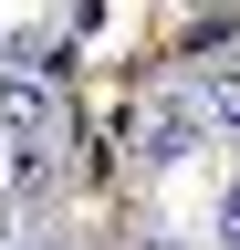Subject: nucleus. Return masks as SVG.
<instances>
[{"instance_id":"1","label":"nucleus","mask_w":240,"mask_h":250,"mask_svg":"<svg viewBox=\"0 0 240 250\" xmlns=\"http://www.w3.org/2000/svg\"><path fill=\"white\" fill-rule=\"evenodd\" d=\"M198 146H209V115H198L188 83L136 94V115H126V156H136V167H177V156H198Z\"/></svg>"},{"instance_id":"2","label":"nucleus","mask_w":240,"mask_h":250,"mask_svg":"<svg viewBox=\"0 0 240 250\" xmlns=\"http://www.w3.org/2000/svg\"><path fill=\"white\" fill-rule=\"evenodd\" d=\"M52 125H63V104H52V73H11V62H0V136H52Z\"/></svg>"},{"instance_id":"3","label":"nucleus","mask_w":240,"mask_h":250,"mask_svg":"<svg viewBox=\"0 0 240 250\" xmlns=\"http://www.w3.org/2000/svg\"><path fill=\"white\" fill-rule=\"evenodd\" d=\"M0 62H11V73H63V62H73V31L32 21V31H11V42H0Z\"/></svg>"},{"instance_id":"4","label":"nucleus","mask_w":240,"mask_h":250,"mask_svg":"<svg viewBox=\"0 0 240 250\" xmlns=\"http://www.w3.org/2000/svg\"><path fill=\"white\" fill-rule=\"evenodd\" d=\"M198 115H209V136H240V62H209V83H198Z\"/></svg>"},{"instance_id":"5","label":"nucleus","mask_w":240,"mask_h":250,"mask_svg":"<svg viewBox=\"0 0 240 250\" xmlns=\"http://www.w3.org/2000/svg\"><path fill=\"white\" fill-rule=\"evenodd\" d=\"M52 177H63V156H52L42 136H21V156H11V188H21V198H52Z\"/></svg>"},{"instance_id":"6","label":"nucleus","mask_w":240,"mask_h":250,"mask_svg":"<svg viewBox=\"0 0 240 250\" xmlns=\"http://www.w3.org/2000/svg\"><path fill=\"white\" fill-rule=\"evenodd\" d=\"M209 250H240V177L219 188V208H209Z\"/></svg>"},{"instance_id":"7","label":"nucleus","mask_w":240,"mask_h":250,"mask_svg":"<svg viewBox=\"0 0 240 250\" xmlns=\"http://www.w3.org/2000/svg\"><path fill=\"white\" fill-rule=\"evenodd\" d=\"M63 21H73V31H94V21H105V0H63Z\"/></svg>"},{"instance_id":"8","label":"nucleus","mask_w":240,"mask_h":250,"mask_svg":"<svg viewBox=\"0 0 240 250\" xmlns=\"http://www.w3.org/2000/svg\"><path fill=\"white\" fill-rule=\"evenodd\" d=\"M21 250H63V240H21Z\"/></svg>"}]
</instances>
